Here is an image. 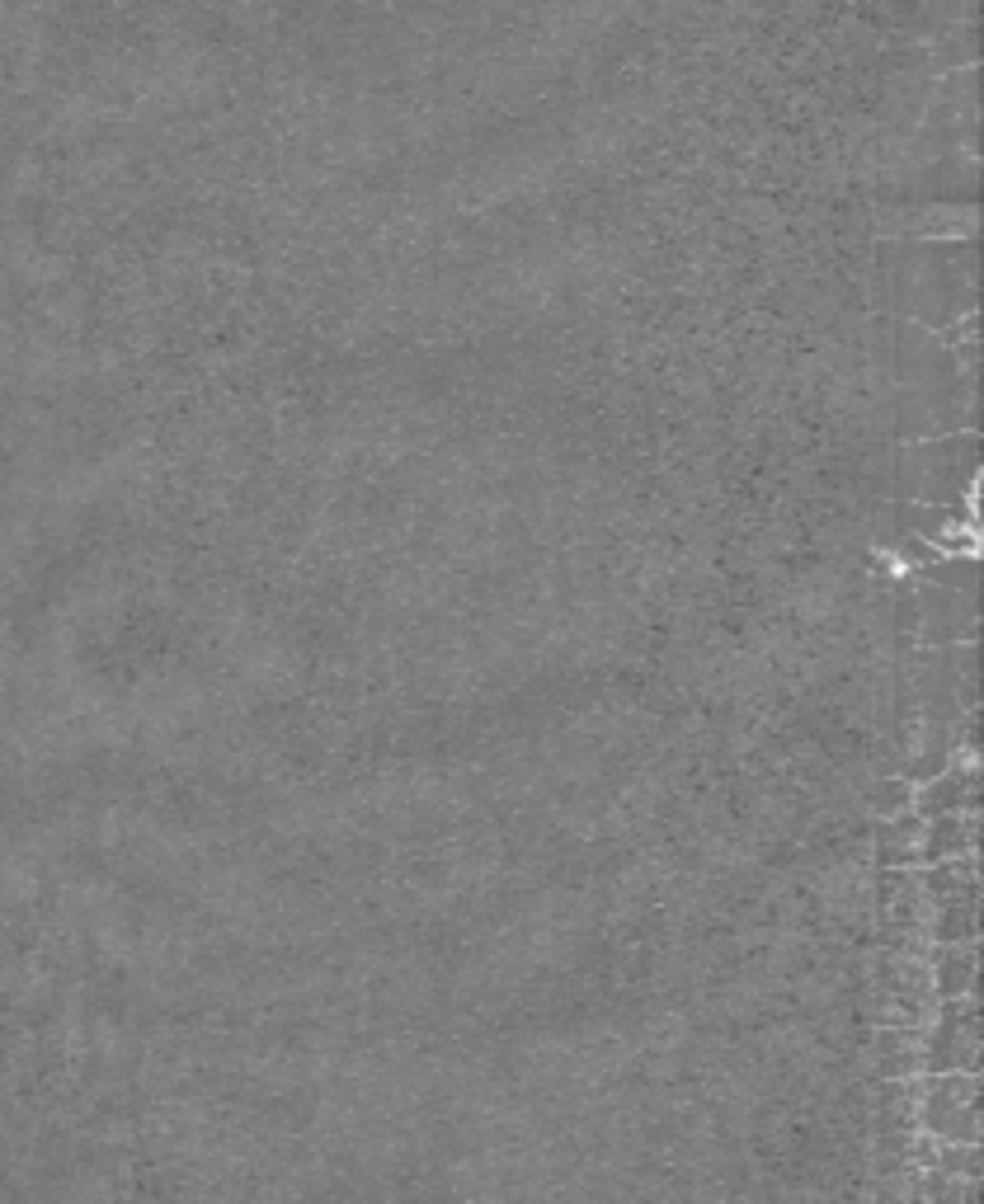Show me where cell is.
<instances>
[{
    "label": "cell",
    "instance_id": "7a4b0ae2",
    "mask_svg": "<svg viewBox=\"0 0 984 1204\" xmlns=\"http://www.w3.org/2000/svg\"><path fill=\"white\" fill-rule=\"evenodd\" d=\"M872 1007L886 1026L899 1031H923L937 1011L933 974L923 964V955H881L872 979Z\"/></svg>",
    "mask_w": 984,
    "mask_h": 1204
},
{
    "label": "cell",
    "instance_id": "3957f363",
    "mask_svg": "<svg viewBox=\"0 0 984 1204\" xmlns=\"http://www.w3.org/2000/svg\"><path fill=\"white\" fill-rule=\"evenodd\" d=\"M919 1049H923V1078L980 1068V1007H975V998L937 1002L933 1022L919 1031Z\"/></svg>",
    "mask_w": 984,
    "mask_h": 1204
},
{
    "label": "cell",
    "instance_id": "277c9868",
    "mask_svg": "<svg viewBox=\"0 0 984 1204\" xmlns=\"http://www.w3.org/2000/svg\"><path fill=\"white\" fill-rule=\"evenodd\" d=\"M923 964H928V974H933L937 1002L975 998V974H980V955H975V946H933Z\"/></svg>",
    "mask_w": 984,
    "mask_h": 1204
},
{
    "label": "cell",
    "instance_id": "6da1fadb",
    "mask_svg": "<svg viewBox=\"0 0 984 1204\" xmlns=\"http://www.w3.org/2000/svg\"><path fill=\"white\" fill-rule=\"evenodd\" d=\"M914 1119H919V1134H928L933 1144L980 1148V1078L975 1072L919 1078Z\"/></svg>",
    "mask_w": 984,
    "mask_h": 1204
},
{
    "label": "cell",
    "instance_id": "5b68a950",
    "mask_svg": "<svg viewBox=\"0 0 984 1204\" xmlns=\"http://www.w3.org/2000/svg\"><path fill=\"white\" fill-rule=\"evenodd\" d=\"M876 1072H886L890 1083H910V1078H923L919 1031H899V1026H886V1031L876 1035Z\"/></svg>",
    "mask_w": 984,
    "mask_h": 1204
}]
</instances>
